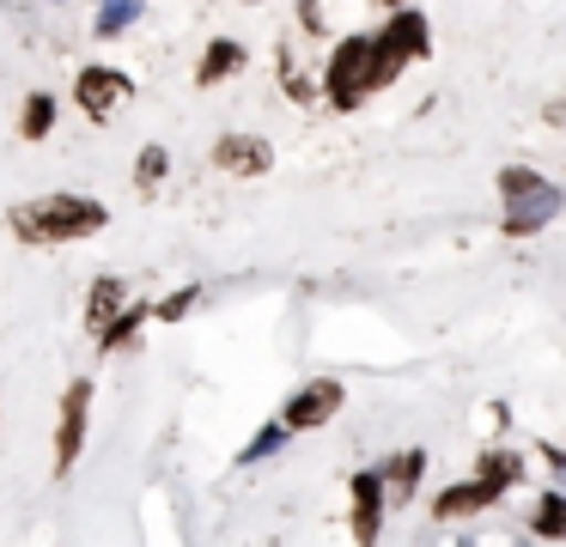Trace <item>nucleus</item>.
I'll list each match as a JSON object with an SVG mask.
<instances>
[{"label": "nucleus", "instance_id": "nucleus-1", "mask_svg": "<svg viewBox=\"0 0 566 547\" xmlns=\"http://www.w3.org/2000/svg\"><path fill=\"white\" fill-rule=\"evenodd\" d=\"M104 207L98 201H80V194H43V201H25L13 213V231L25 243H67V238H86V231L104 225Z\"/></svg>", "mask_w": 566, "mask_h": 547}, {"label": "nucleus", "instance_id": "nucleus-2", "mask_svg": "<svg viewBox=\"0 0 566 547\" xmlns=\"http://www.w3.org/2000/svg\"><path fill=\"white\" fill-rule=\"evenodd\" d=\"M500 189H505V201H512V213H505V225H512V231H542L554 213H560V189L542 182L536 170H505Z\"/></svg>", "mask_w": 566, "mask_h": 547}, {"label": "nucleus", "instance_id": "nucleus-3", "mask_svg": "<svg viewBox=\"0 0 566 547\" xmlns=\"http://www.w3.org/2000/svg\"><path fill=\"white\" fill-rule=\"evenodd\" d=\"M408 55H427V19H420V12H396L390 31L371 43V85L396 80V67H402Z\"/></svg>", "mask_w": 566, "mask_h": 547}, {"label": "nucleus", "instance_id": "nucleus-4", "mask_svg": "<svg viewBox=\"0 0 566 547\" xmlns=\"http://www.w3.org/2000/svg\"><path fill=\"white\" fill-rule=\"evenodd\" d=\"M371 92V36H347L329 61V97L342 109H354Z\"/></svg>", "mask_w": 566, "mask_h": 547}, {"label": "nucleus", "instance_id": "nucleus-5", "mask_svg": "<svg viewBox=\"0 0 566 547\" xmlns=\"http://www.w3.org/2000/svg\"><path fill=\"white\" fill-rule=\"evenodd\" d=\"M512 481H517V456H488V469H481V481H469V486H451V493L439 498V517H469V511L493 505V498H500Z\"/></svg>", "mask_w": 566, "mask_h": 547}, {"label": "nucleus", "instance_id": "nucleus-6", "mask_svg": "<svg viewBox=\"0 0 566 547\" xmlns=\"http://www.w3.org/2000/svg\"><path fill=\"white\" fill-rule=\"evenodd\" d=\"M123 97H128V73H116V67H86L80 73V109H86L92 122H104Z\"/></svg>", "mask_w": 566, "mask_h": 547}, {"label": "nucleus", "instance_id": "nucleus-7", "mask_svg": "<svg viewBox=\"0 0 566 547\" xmlns=\"http://www.w3.org/2000/svg\"><path fill=\"white\" fill-rule=\"evenodd\" d=\"M86 401H92V389L86 383H74L67 389V401H62V432H55V469H74V456H80V432H86Z\"/></svg>", "mask_w": 566, "mask_h": 547}, {"label": "nucleus", "instance_id": "nucleus-8", "mask_svg": "<svg viewBox=\"0 0 566 547\" xmlns=\"http://www.w3.org/2000/svg\"><path fill=\"white\" fill-rule=\"evenodd\" d=\"M213 165L238 170V177H262V170H269V140H256V134H226V140L213 146Z\"/></svg>", "mask_w": 566, "mask_h": 547}, {"label": "nucleus", "instance_id": "nucleus-9", "mask_svg": "<svg viewBox=\"0 0 566 547\" xmlns=\"http://www.w3.org/2000/svg\"><path fill=\"white\" fill-rule=\"evenodd\" d=\"M335 408H342V383H329V377H323V383L298 389V396L286 401V425H323Z\"/></svg>", "mask_w": 566, "mask_h": 547}, {"label": "nucleus", "instance_id": "nucleus-10", "mask_svg": "<svg viewBox=\"0 0 566 547\" xmlns=\"http://www.w3.org/2000/svg\"><path fill=\"white\" fill-rule=\"evenodd\" d=\"M378 505H384V486H378V474H354V535L359 541H371L378 535Z\"/></svg>", "mask_w": 566, "mask_h": 547}, {"label": "nucleus", "instance_id": "nucleus-11", "mask_svg": "<svg viewBox=\"0 0 566 547\" xmlns=\"http://www.w3.org/2000/svg\"><path fill=\"white\" fill-rule=\"evenodd\" d=\"M116 311H123V280H98V286H92V316H86V323L104 328Z\"/></svg>", "mask_w": 566, "mask_h": 547}, {"label": "nucleus", "instance_id": "nucleus-12", "mask_svg": "<svg viewBox=\"0 0 566 547\" xmlns=\"http://www.w3.org/2000/svg\"><path fill=\"white\" fill-rule=\"evenodd\" d=\"M135 19H140V0H104L98 7V31L104 36H123Z\"/></svg>", "mask_w": 566, "mask_h": 547}, {"label": "nucleus", "instance_id": "nucleus-13", "mask_svg": "<svg viewBox=\"0 0 566 547\" xmlns=\"http://www.w3.org/2000/svg\"><path fill=\"white\" fill-rule=\"evenodd\" d=\"M232 67H244V49H238V43H213L208 61H201V80L213 85V80H226Z\"/></svg>", "mask_w": 566, "mask_h": 547}, {"label": "nucleus", "instance_id": "nucleus-14", "mask_svg": "<svg viewBox=\"0 0 566 547\" xmlns=\"http://www.w3.org/2000/svg\"><path fill=\"white\" fill-rule=\"evenodd\" d=\"M536 529H542V535H560V529H566V498H560V493H548V498L536 505Z\"/></svg>", "mask_w": 566, "mask_h": 547}, {"label": "nucleus", "instance_id": "nucleus-15", "mask_svg": "<svg viewBox=\"0 0 566 547\" xmlns=\"http://www.w3.org/2000/svg\"><path fill=\"white\" fill-rule=\"evenodd\" d=\"M286 444V425H262L256 438H250V450H244V462H262L269 450H281Z\"/></svg>", "mask_w": 566, "mask_h": 547}, {"label": "nucleus", "instance_id": "nucleus-16", "mask_svg": "<svg viewBox=\"0 0 566 547\" xmlns=\"http://www.w3.org/2000/svg\"><path fill=\"white\" fill-rule=\"evenodd\" d=\"M50 116H55V97H31L25 104V134H50Z\"/></svg>", "mask_w": 566, "mask_h": 547}, {"label": "nucleus", "instance_id": "nucleus-17", "mask_svg": "<svg viewBox=\"0 0 566 547\" xmlns=\"http://www.w3.org/2000/svg\"><path fill=\"white\" fill-rule=\"evenodd\" d=\"M159 177H165V146H147V152H140V182L159 189Z\"/></svg>", "mask_w": 566, "mask_h": 547}, {"label": "nucleus", "instance_id": "nucleus-18", "mask_svg": "<svg viewBox=\"0 0 566 547\" xmlns=\"http://www.w3.org/2000/svg\"><path fill=\"white\" fill-rule=\"evenodd\" d=\"M189 304H196V292H177V298H165V304H159V316H165V323H177V316H184Z\"/></svg>", "mask_w": 566, "mask_h": 547}, {"label": "nucleus", "instance_id": "nucleus-19", "mask_svg": "<svg viewBox=\"0 0 566 547\" xmlns=\"http://www.w3.org/2000/svg\"><path fill=\"white\" fill-rule=\"evenodd\" d=\"M420 462H427V456H420V450H408V456H402V462H396V481H402V486H408V481H415V474H420Z\"/></svg>", "mask_w": 566, "mask_h": 547}]
</instances>
